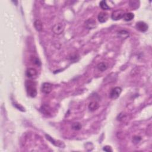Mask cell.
Instances as JSON below:
<instances>
[{"label":"cell","instance_id":"obj_19","mask_svg":"<svg viewBox=\"0 0 152 152\" xmlns=\"http://www.w3.org/2000/svg\"><path fill=\"white\" fill-rule=\"evenodd\" d=\"M104 151H107V152H109V151H112V149H111V147H110V146H105L104 147V149H103Z\"/></svg>","mask_w":152,"mask_h":152},{"label":"cell","instance_id":"obj_1","mask_svg":"<svg viewBox=\"0 0 152 152\" xmlns=\"http://www.w3.org/2000/svg\"><path fill=\"white\" fill-rule=\"evenodd\" d=\"M26 91L28 95L32 97H35L37 95L36 84L32 80H27L25 83Z\"/></svg>","mask_w":152,"mask_h":152},{"label":"cell","instance_id":"obj_11","mask_svg":"<svg viewBox=\"0 0 152 152\" xmlns=\"http://www.w3.org/2000/svg\"><path fill=\"white\" fill-rule=\"evenodd\" d=\"M134 17V14L132 13H125L124 15L123 18L125 21L127 22H129L131 20H132Z\"/></svg>","mask_w":152,"mask_h":152},{"label":"cell","instance_id":"obj_4","mask_svg":"<svg viewBox=\"0 0 152 152\" xmlns=\"http://www.w3.org/2000/svg\"><path fill=\"white\" fill-rule=\"evenodd\" d=\"M125 13L123 10H118L112 13L111 18L112 20H118L121 19L122 18H123L124 15Z\"/></svg>","mask_w":152,"mask_h":152},{"label":"cell","instance_id":"obj_14","mask_svg":"<svg viewBox=\"0 0 152 152\" xmlns=\"http://www.w3.org/2000/svg\"><path fill=\"white\" fill-rule=\"evenodd\" d=\"M31 61L33 64H35L37 66H40L41 65V62L37 57H32L31 58Z\"/></svg>","mask_w":152,"mask_h":152},{"label":"cell","instance_id":"obj_18","mask_svg":"<svg viewBox=\"0 0 152 152\" xmlns=\"http://www.w3.org/2000/svg\"><path fill=\"white\" fill-rule=\"evenodd\" d=\"M141 140V138L140 137L135 136V137H134V138H133V141L135 143H137L139 142Z\"/></svg>","mask_w":152,"mask_h":152},{"label":"cell","instance_id":"obj_10","mask_svg":"<svg viewBox=\"0 0 152 152\" xmlns=\"http://www.w3.org/2000/svg\"><path fill=\"white\" fill-rule=\"evenodd\" d=\"M99 105L97 102H91L89 105V109L91 111H95L99 108Z\"/></svg>","mask_w":152,"mask_h":152},{"label":"cell","instance_id":"obj_15","mask_svg":"<svg viewBox=\"0 0 152 152\" xmlns=\"http://www.w3.org/2000/svg\"><path fill=\"white\" fill-rule=\"evenodd\" d=\"M99 5H100V8L104 10H108L110 8L108 6V4H107L106 2L105 1H101L99 3Z\"/></svg>","mask_w":152,"mask_h":152},{"label":"cell","instance_id":"obj_5","mask_svg":"<svg viewBox=\"0 0 152 152\" xmlns=\"http://www.w3.org/2000/svg\"><path fill=\"white\" fill-rule=\"evenodd\" d=\"M52 89V85L49 83H44L42 84V87H41V90L44 93L48 94L51 92Z\"/></svg>","mask_w":152,"mask_h":152},{"label":"cell","instance_id":"obj_8","mask_svg":"<svg viewBox=\"0 0 152 152\" xmlns=\"http://www.w3.org/2000/svg\"><path fill=\"white\" fill-rule=\"evenodd\" d=\"M108 14L106 12H100L99 13L98 16H97V18H98L99 22L101 23H105V22L108 19Z\"/></svg>","mask_w":152,"mask_h":152},{"label":"cell","instance_id":"obj_3","mask_svg":"<svg viewBox=\"0 0 152 152\" xmlns=\"http://www.w3.org/2000/svg\"><path fill=\"white\" fill-rule=\"evenodd\" d=\"M122 92V89L120 87H116L112 89L110 91L109 96L112 99H117L119 96L120 94Z\"/></svg>","mask_w":152,"mask_h":152},{"label":"cell","instance_id":"obj_13","mask_svg":"<svg viewBox=\"0 0 152 152\" xmlns=\"http://www.w3.org/2000/svg\"><path fill=\"white\" fill-rule=\"evenodd\" d=\"M97 68L99 71H104L108 68V65L105 63H100L97 65Z\"/></svg>","mask_w":152,"mask_h":152},{"label":"cell","instance_id":"obj_16","mask_svg":"<svg viewBox=\"0 0 152 152\" xmlns=\"http://www.w3.org/2000/svg\"><path fill=\"white\" fill-rule=\"evenodd\" d=\"M71 127H72V129H74V130L76 131H78L80 129H81L82 128V125L80 123H74L71 125Z\"/></svg>","mask_w":152,"mask_h":152},{"label":"cell","instance_id":"obj_9","mask_svg":"<svg viewBox=\"0 0 152 152\" xmlns=\"http://www.w3.org/2000/svg\"><path fill=\"white\" fill-rule=\"evenodd\" d=\"M85 26L87 29H93L96 26V22L95 20L92 19V18H90V19H88L85 22Z\"/></svg>","mask_w":152,"mask_h":152},{"label":"cell","instance_id":"obj_12","mask_svg":"<svg viewBox=\"0 0 152 152\" xmlns=\"http://www.w3.org/2000/svg\"><path fill=\"white\" fill-rule=\"evenodd\" d=\"M34 26H35V28L36 29V30L37 31H38V32L42 31L43 26H42V23L40 20H36L34 23Z\"/></svg>","mask_w":152,"mask_h":152},{"label":"cell","instance_id":"obj_6","mask_svg":"<svg viewBox=\"0 0 152 152\" xmlns=\"http://www.w3.org/2000/svg\"><path fill=\"white\" fill-rule=\"evenodd\" d=\"M26 75L30 78H35L37 77V72L36 69L33 68H29L26 70Z\"/></svg>","mask_w":152,"mask_h":152},{"label":"cell","instance_id":"obj_7","mask_svg":"<svg viewBox=\"0 0 152 152\" xmlns=\"http://www.w3.org/2000/svg\"><path fill=\"white\" fill-rule=\"evenodd\" d=\"M136 27L137 29L141 32H145L148 29V25L143 22H138L137 23Z\"/></svg>","mask_w":152,"mask_h":152},{"label":"cell","instance_id":"obj_17","mask_svg":"<svg viewBox=\"0 0 152 152\" xmlns=\"http://www.w3.org/2000/svg\"><path fill=\"white\" fill-rule=\"evenodd\" d=\"M40 110L42 111V113H44V114H46V115H48V114H50L49 110V109H48V106L45 105L42 106V108L40 109Z\"/></svg>","mask_w":152,"mask_h":152},{"label":"cell","instance_id":"obj_2","mask_svg":"<svg viewBox=\"0 0 152 152\" xmlns=\"http://www.w3.org/2000/svg\"><path fill=\"white\" fill-rule=\"evenodd\" d=\"M64 31V25L63 23H59L56 24L52 27V31L56 35H61Z\"/></svg>","mask_w":152,"mask_h":152}]
</instances>
